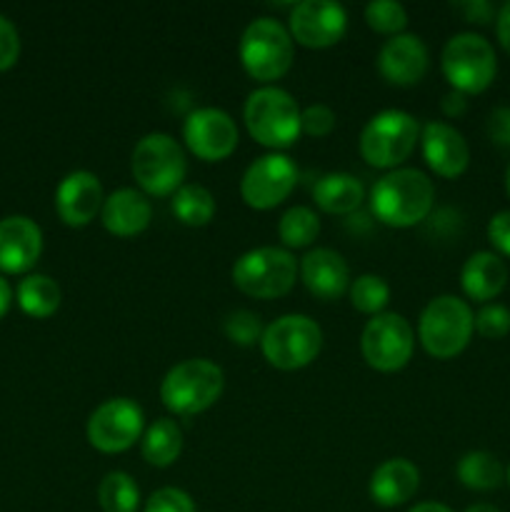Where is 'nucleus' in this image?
Wrapping results in <instances>:
<instances>
[{
	"label": "nucleus",
	"instance_id": "f03ea898",
	"mask_svg": "<svg viewBox=\"0 0 510 512\" xmlns=\"http://www.w3.org/2000/svg\"><path fill=\"white\" fill-rule=\"evenodd\" d=\"M300 113L295 98L283 88L265 85L253 90L245 103V125L248 133L265 148H288L303 133Z\"/></svg>",
	"mask_w": 510,
	"mask_h": 512
},
{
	"label": "nucleus",
	"instance_id": "f257e3e1",
	"mask_svg": "<svg viewBox=\"0 0 510 512\" xmlns=\"http://www.w3.org/2000/svg\"><path fill=\"white\" fill-rule=\"evenodd\" d=\"M435 203V188L415 168L390 170L370 190V210L390 228H410L428 218Z\"/></svg>",
	"mask_w": 510,
	"mask_h": 512
},
{
	"label": "nucleus",
	"instance_id": "49530a36",
	"mask_svg": "<svg viewBox=\"0 0 510 512\" xmlns=\"http://www.w3.org/2000/svg\"><path fill=\"white\" fill-rule=\"evenodd\" d=\"M505 190H508V198H510V165H508V173H505Z\"/></svg>",
	"mask_w": 510,
	"mask_h": 512
},
{
	"label": "nucleus",
	"instance_id": "a18cd8bd",
	"mask_svg": "<svg viewBox=\"0 0 510 512\" xmlns=\"http://www.w3.org/2000/svg\"><path fill=\"white\" fill-rule=\"evenodd\" d=\"M465 512H500V510L490 503H475V505H470Z\"/></svg>",
	"mask_w": 510,
	"mask_h": 512
},
{
	"label": "nucleus",
	"instance_id": "9d476101",
	"mask_svg": "<svg viewBox=\"0 0 510 512\" xmlns=\"http://www.w3.org/2000/svg\"><path fill=\"white\" fill-rule=\"evenodd\" d=\"M298 263L285 248H255L240 255L233 265V283L250 298L270 300L290 293Z\"/></svg>",
	"mask_w": 510,
	"mask_h": 512
},
{
	"label": "nucleus",
	"instance_id": "4468645a",
	"mask_svg": "<svg viewBox=\"0 0 510 512\" xmlns=\"http://www.w3.org/2000/svg\"><path fill=\"white\" fill-rule=\"evenodd\" d=\"M345 28V8L330 0H303L290 13V38L305 48H330L343 38Z\"/></svg>",
	"mask_w": 510,
	"mask_h": 512
},
{
	"label": "nucleus",
	"instance_id": "20e7f679",
	"mask_svg": "<svg viewBox=\"0 0 510 512\" xmlns=\"http://www.w3.org/2000/svg\"><path fill=\"white\" fill-rule=\"evenodd\" d=\"M223 370L203 358L175 365L160 385V400L175 415H198L223 393Z\"/></svg>",
	"mask_w": 510,
	"mask_h": 512
},
{
	"label": "nucleus",
	"instance_id": "473e14b6",
	"mask_svg": "<svg viewBox=\"0 0 510 512\" xmlns=\"http://www.w3.org/2000/svg\"><path fill=\"white\" fill-rule=\"evenodd\" d=\"M223 330L235 345H245V348L260 343V338H263L265 333L260 318L255 313H250V310H235V313H230L228 318H225Z\"/></svg>",
	"mask_w": 510,
	"mask_h": 512
},
{
	"label": "nucleus",
	"instance_id": "6e6552de",
	"mask_svg": "<svg viewBox=\"0 0 510 512\" xmlns=\"http://www.w3.org/2000/svg\"><path fill=\"white\" fill-rule=\"evenodd\" d=\"M420 138V125L405 110L373 115L360 133V155L373 168H395L410 158Z\"/></svg>",
	"mask_w": 510,
	"mask_h": 512
},
{
	"label": "nucleus",
	"instance_id": "aec40b11",
	"mask_svg": "<svg viewBox=\"0 0 510 512\" xmlns=\"http://www.w3.org/2000/svg\"><path fill=\"white\" fill-rule=\"evenodd\" d=\"M300 278L305 288L320 300H338L348 290L350 273L343 255L330 248H315L300 260Z\"/></svg>",
	"mask_w": 510,
	"mask_h": 512
},
{
	"label": "nucleus",
	"instance_id": "bb28decb",
	"mask_svg": "<svg viewBox=\"0 0 510 512\" xmlns=\"http://www.w3.org/2000/svg\"><path fill=\"white\" fill-rule=\"evenodd\" d=\"M18 305L30 318H50L60 308V288L48 275H28L18 285Z\"/></svg>",
	"mask_w": 510,
	"mask_h": 512
},
{
	"label": "nucleus",
	"instance_id": "0eeeda50",
	"mask_svg": "<svg viewBox=\"0 0 510 512\" xmlns=\"http://www.w3.org/2000/svg\"><path fill=\"white\" fill-rule=\"evenodd\" d=\"M185 153L175 138L165 133H150L135 145L133 150V175L140 188L155 198L175 195V190L183 185Z\"/></svg>",
	"mask_w": 510,
	"mask_h": 512
},
{
	"label": "nucleus",
	"instance_id": "7ed1b4c3",
	"mask_svg": "<svg viewBox=\"0 0 510 512\" xmlns=\"http://www.w3.org/2000/svg\"><path fill=\"white\" fill-rule=\"evenodd\" d=\"M475 330V315L465 300L455 295H440L425 305L420 315L418 335L423 348L433 358L448 360L468 348Z\"/></svg>",
	"mask_w": 510,
	"mask_h": 512
},
{
	"label": "nucleus",
	"instance_id": "a19ab883",
	"mask_svg": "<svg viewBox=\"0 0 510 512\" xmlns=\"http://www.w3.org/2000/svg\"><path fill=\"white\" fill-rule=\"evenodd\" d=\"M495 33H498V40L505 53L510 55V3H505L498 10V15H495Z\"/></svg>",
	"mask_w": 510,
	"mask_h": 512
},
{
	"label": "nucleus",
	"instance_id": "72a5a7b5",
	"mask_svg": "<svg viewBox=\"0 0 510 512\" xmlns=\"http://www.w3.org/2000/svg\"><path fill=\"white\" fill-rule=\"evenodd\" d=\"M475 330L485 340H500L510 333V310L505 305H483L475 315Z\"/></svg>",
	"mask_w": 510,
	"mask_h": 512
},
{
	"label": "nucleus",
	"instance_id": "dca6fc26",
	"mask_svg": "<svg viewBox=\"0 0 510 512\" xmlns=\"http://www.w3.org/2000/svg\"><path fill=\"white\" fill-rule=\"evenodd\" d=\"M103 203V185L98 175L88 170H75L65 175L55 190V210L70 228H83L90 220H95V215L103 210Z\"/></svg>",
	"mask_w": 510,
	"mask_h": 512
},
{
	"label": "nucleus",
	"instance_id": "6ab92c4d",
	"mask_svg": "<svg viewBox=\"0 0 510 512\" xmlns=\"http://www.w3.org/2000/svg\"><path fill=\"white\" fill-rule=\"evenodd\" d=\"M425 163L440 178H458L470 163V148L463 135L448 123H428L423 128Z\"/></svg>",
	"mask_w": 510,
	"mask_h": 512
},
{
	"label": "nucleus",
	"instance_id": "e433bc0d",
	"mask_svg": "<svg viewBox=\"0 0 510 512\" xmlns=\"http://www.w3.org/2000/svg\"><path fill=\"white\" fill-rule=\"evenodd\" d=\"M20 55V35L15 25L5 15H0V73L10 70L18 63Z\"/></svg>",
	"mask_w": 510,
	"mask_h": 512
},
{
	"label": "nucleus",
	"instance_id": "1a4fd4ad",
	"mask_svg": "<svg viewBox=\"0 0 510 512\" xmlns=\"http://www.w3.org/2000/svg\"><path fill=\"white\" fill-rule=\"evenodd\" d=\"M323 345V330L308 315H283L260 338L265 360L278 370H298L313 363Z\"/></svg>",
	"mask_w": 510,
	"mask_h": 512
},
{
	"label": "nucleus",
	"instance_id": "de8ad7c7",
	"mask_svg": "<svg viewBox=\"0 0 510 512\" xmlns=\"http://www.w3.org/2000/svg\"><path fill=\"white\" fill-rule=\"evenodd\" d=\"M505 480H508V485H510V465H508V470H505Z\"/></svg>",
	"mask_w": 510,
	"mask_h": 512
},
{
	"label": "nucleus",
	"instance_id": "9b49d317",
	"mask_svg": "<svg viewBox=\"0 0 510 512\" xmlns=\"http://www.w3.org/2000/svg\"><path fill=\"white\" fill-rule=\"evenodd\" d=\"M413 345V328L398 313L375 315L365 325L363 338H360L365 363L380 373H395V370L405 368V363L413 355Z\"/></svg>",
	"mask_w": 510,
	"mask_h": 512
},
{
	"label": "nucleus",
	"instance_id": "39448f33",
	"mask_svg": "<svg viewBox=\"0 0 510 512\" xmlns=\"http://www.w3.org/2000/svg\"><path fill=\"white\" fill-rule=\"evenodd\" d=\"M238 53L250 78L270 83L293 65V38L275 18H255L240 35Z\"/></svg>",
	"mask_w": 510,
	"mask_h": 512
},
{
	"label": "nucleus",
	"instance_id": "58836bf2",
	"mask_svg": "<svg viewBox=\"0 0 510 512\" xmlns=\"http://www.w3.org/2000/svg\"><path fill=\"white\" fill-rule=\"evenodd\" d=\"M488 133L498 148H510V108L508 105H500L490 113L488 120Z\"/></svg>",
	"mask_w": 510,
	"mask_h": 512
},
{
	"label": "nucleus",
	"instance_id": "423d86ee",
	"mask_svg": "<svg viewBox=\"0 0 510 512\" xmlns=\"http://www.w3.org/2000/svg\"><path fill=\"white\" fill-rule=\"evenodd\" d=\"M443 73L453 90L463 95H478L490 88L498 73L495 50L483 35L458 33L443 48Z\"/></svg>",
	"mask_w": 510,
	"mask_h": 512
},
{
	"label": "nucleus",
	"instance_id": "412c9836",
	"mask_svg": "<svg viewBox=\"0 0 510 512\" xmlns=\"http://www.w3.org/2000/svg\"><path fill=\"white\" fill-rule=\"evenodd\" d=\"M100 218L108 233L118 235V238H133V235L143 233L153 218V208L150 200L143 193L133 188L115 190L108 195L100 210Z\"/></svg>",
	"mask_w": 510,
	"mask_h": 512
},
{
	"label": "nucleus",
	"instance_id": "5701e85b",
	"mask_svg": "<svg viewBox=\"0 0 510 512\" xmlns=\"http://www.w3.org/2000/svg\"><path fill=\"white\" fill-rule=\"evenodd\" d=\"M505 283H508V268H505L503 258L490 250L473 253L460 270V285H463L465 295L478 303L498 298Z\"/></svg>",
	"mask_w": 510,
	"mask_h": 512
},
{
	"label": "nucleus",
	"instance_id": "393cba45",
	"mask_svg": "<svg viewBox=\"0 0 510 512\" xmlns=\"http://www.w3.org/2000/svg\"><path fill=\"white\" fill-rule=\"evenodd\" d=\"M183 450V430L175 420L160 418L148 428L143 438V458L155 468H168Z\"/></svg>",
	"mask_w": 510,
	"mask_h": 512
},
{
	"label": "nucleus",
	"instance_id": "4c0bfd02",
	"mask_svg": "<svg viewBox=\"0 0 510 512\" xmlns=\"http://www.w3.org/2000/svg\"><path fill=\"white\" fill-rule=\"evenodd\" d=\"M488 240L500 255L510 258V210H500L490 218Z\"/></svg>",
	"mask_w": 510,
	"mask_h": 512
},
{
	"label": "nucleus",
	"instance_id": "f3484780",
	"mask_svg": "<svg viewBox=\"0 0 510 512\" xmlns=\"http://www.w3.org/2000/svg\"><path fill=\"white\" fill-rule=\"evenodd\" d=\"M43 253V233L35 220L10 215L0 220V273H28Z\"/></svg>",
	"mask_w": 510,
	"mask_h": 512
},
{
	"label": "nucleus",
	"instance_id": "b1692460",
	"mask_svg": "<svg viewBox=\"0 0 510 512\" xmlns=\"http://www.w3.org/2000/svg\"><path fill=\"white\" fill-rule=\"evenodd\" d=\"M313 198L320 210L330 215H348L360 208L365 198L363 183L348 173H328L315 183Z\"/></svg>",
	"mask_w": 510,
	"mask_h": 512
},
{
	"label": "nucleus",
	"instance_id": "c756f323",
	"mask_svg": "<svg viewBox=\"0 0 510 512\" xmlns=\"http://www.w3.org/2000/svg\"><path fill=\"white\" fill-rule=\"evenodd\" d=\"M320 233V220L318 215L313 213L305 205H295L288 213L280 218L278 223V235L285 243V248H308Z\"/></svg>",
	"mask_w": 510,
	"mask_h": 512
},
{
	"label": "nucleus",
	"instance_id": "a878e982",
	"mask_svg": "<svg viewBox=\"0 0 510 512\" xmlns=\"http://www.w3.org/2000/svg\"><path fill=\"white\" fill-rule=\"evenodd\" d=\"M458 480L470 490H478V493H488L503 485L505 470L500 465V460L493 453H485V450H473V453H465L458 460Z\"/></svg>",
	"mask_w": 510,
	"mask_h": 512
},
{
	"label": "nucleus",
	"instance_id": "4be33fe9",
	"mask_svg": "<svg viewBox=\"0 0 510 512\" xmlns=\"http://www.w3.org/2000/svg\"><path fill=\"white\" fill-rule=\"evenodd\" d=\"M420 473L410 460L393 458L378 465L370 478V498L383 508H398L405 505L418 493Z\"/></svg>",
	"mask_w": 510,
	"mask_h": 512
},
{
	"label": "nucleus",
	"instance_id": "79ce46f5",
	"mask_svg": "<svg viewBox=\"0 0 510 512\" xmlns=\"http://www.w3.org/2000/svg\"><path fill=\"white\" fill-rule=\"evenodd\" d=\"M440 108H443V113L448 115V118H458V115H463L465 108H468V100H465L463 93L453 90V93L445 95L443 103H440Z\"/></svg>",
	"mask_w": 510,
	"mask_h": 512
},
{
	"label": "nucleus",
	"instance_id": "cd10ccee",
	"mask_svg": "<svg viewBox=\"0 0 510 512\" xmlns=\"http://www.w3.org/2000/svg\"><path fill=\"white\" fill-rule=\"evenodd\" d=\"M175 218L190 228L208 225L215 215V200L203 185H180L173 195Z\"/></svg>",
	"mask_w": 510,
	"mask_h": 512
},
{
	"label": "nucleus",
	"instance_id": "f8f14e48",
	"mask_svg": "<svg viewBox=\"0 0 510 512\" xmlns=\"http://www.w3.org/2000/svg\"><path fill=\"white\" fill-rule=\"evenodd\" d=\"M143 435V410L130 398L105 400L88 420V443L100 453H123Z\"/></svg>",
	"mask_w": 510,
	"mask_h": 512
},
{
	"label": "nucleus",
	"instance_id": "c85d7f7f",
	"mask_svg": "<svg viewBox=\"0 0 510 512\" xmlns=\"http://www.w3.org/2000/svg\"><path fill=\"white\" fill-rule=\"evenodd\" d=\"M98 503L103 512H138L140 490L128 473L113 470L100 480Z\"/></svg>",
	"mask_w": 510,
	"mask_h": 512
},
{
	"label": "nucleus",
	"instance_id": "ddd939ff",
	"mask_svg": "<svg viewBox=\"0 0 510 512\" xmlns=\"http://www.w3.org/2000/svg\"><path fill=\"white\" fill-rule=\"evenodd\" d=\"M298 183V168L283 153H268L255 160L240 180V195L255 210H270L283 203Z\"/></svg>",
	"mask_w": 510,
	"mask_h": 512
},
{
	"label": "nucleus",
	"instance_id": "a211bd4d",
	"mask_svg": "<svg viewBox=\"0 0 510 512\" xmlns=\"http://www.w3.org/2000/svg\"><path fill=\"white\" fill-rule=\"evenodd\" d=\"M378 70L393 85L420 83L428 70V48L418 35H393L380 48Z\"/></svg>",
	"mask_w": 510,
	"mask_h": 512
},
{
	"label": "nucleus",
	"instance_id": "7c9ffc66",
	"mask_svg": "<svg viewBox=\"0 0 510 512\" xmlns=\"http://www.w3.org/2000/svg\"><path fill=\"white\" fill-rule=\"evenodd\" d=\"M350 300L353 308L365 315H380L390 300V288L380 275H360L350 288Z\"/></svg>",
	"mask_w": 510,
	"mask_h": 512
},
{
	"label": "nucleus",
	"instance_id": "c03bdc74",
	"mask_svg": "<svg viewBox=\"0 0 510 512\" xmlns=\"http://www.w3.org/2000/svg\"><path fill=\"white\" fill-rule=\"evenodd\" d=\"M410 512H453V510L443 503H420V505H415Z\"/></svg>",
	"mask_w": 510,
	"mask_h": 512
},
{
	"label": "nucleus",
	"instance_id": "ea45409f",
	"mask_svg": "<svg viewBox=\"0 0 510 512\" xmlns=\"http://www.w3.org/2000/svg\"><path fill=\"white\" fill-rule=\"evenodd\" d=\"M455 8L465 15V20H468V23L485 25L493 20V5L485 3V0H468V3H460V5H455Z\"/></svg>",
	"mask_w": 510,
	"mask_h": 512
},
{
	"label": "nucleus",
	"instance_id": "2eb2a0df",
	"mask_svg": "<svg viewBox=\"0 0 510 512\" xmlns=\"http://www.w3.org/2000/svg\"><path fill=\"white\" fill-rule=\"evenodd\" d=\"M185 143L200 160H225L238 145L235 120L220 108H200L185 120Z\"/></svg>",
	"mask_w": 510,
	"mask_h": 512
},
{
	"label": "nucleus",
	"instance_id": "f704fd0d",
	"mask_svg": "<svg viewBox=\"0 0 510 512\" xmlns=\"http://www.w3.org/2000/svg\"><path fill=\"white\" fill-rule=\"evenodd\" d=\"M145 512H195V503L185 490L160 488L148 498Z\"/></svg>",
	"mask_w": 510,
	"mask_h": 512
},
{
	"label": "nucleus",
	"instance_id": "37998d69",
	"mask_svg": "<svg viewBox=\"0 0 510 512\" xmlns=\"http://www.w3.org/2000/svg\"><path fill=\"white\" fill-rule=\"evenodd\" d=\"M10 303H13V290H10L8 280L0 275V318L10 310Z\"/></svg>",
	"mask_w": 510,
	"mask_h": 512
},
{
	"label": "nucleus",
	"instance_id": "2f4dec72",
	"mask_svg": "<svg viewBox=\"0 0 510 512\" xmlns=\"http://www.w3.org/2000/svg\"><path fill=\"white\" fill-rule=\"evenodd\" d=\"M365 20L373 30L385 35H400V30L408 25V13L395 0H375L365 8Z\"/></svg>",
	"mask_w": 510,
	"mask_h": 512
},
{
	"label": "nucleus",
	"instance_id": "c9c22d12",
	"mask_svg": "<svg viewBox=\"0 0 510 512\" xmlns=\"http://www.w3.org/2000/svg\"><path fill=\"white\" fill-rule=\"evenodd\" d=\"M300 125H303V133L313 135V138H325L335 128V113L328 105H310L300 113Z\"/></svg>",
	"mask_w": 510,
	"mask_h": 512
}]
</instances>
